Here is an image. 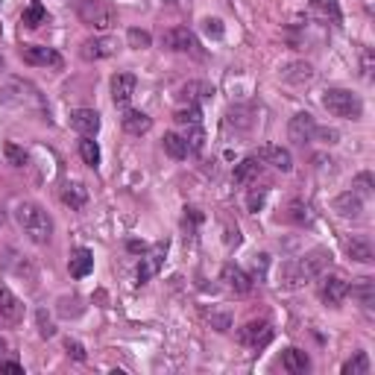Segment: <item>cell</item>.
I'll return each mask as SVG.
<instances>
[{"label":"cell","mask_w":375,"mask_h":375,"mask_svg":"<svg viewBox=\"0 0 375 375\" xmlns=\"http://www.w3.org/2000/svg\"><path fill=\"white\" fill-rule=\"evenodd\" d=\"M326 261H328V253H326V249H314V253L296 258V261H290V264L281 267V285L290 287V290L302 287L305 281L317 279V276L322 273Z\"/></svg>","instance_id":"obj_1"},{"label":"cell","mask_w":375,"mask_h":375,"mask_svg":"<svg viewBox=\"0 0 375 375\" xmlns=\"http://www.w3.org/2000/svg\"><path fill=\"white\" fill-rule=\"evenodd\" d=\"M15 217H18V226L24 229V235L33 244H47L53 237V220H50V214L38 203H21L15 208Z\"/></svg>","instance_id":"obj_2"},{"label":"cell","mask_w":375,"mask_h":375,"mask_svg":"<svg viewBox=\"0 0 375 375\" xmlns=\"http://www.w3.org/2000/svg\"><path fill=\"white\" fill-rule=\"evenodd\" d=\"M77 18L97 33H106L118 24V9L109 0H77Z\"/></svg>","instance_id":"obj_3"},{"label":"cell","mask_w":375,"mask_h":375,"mask_svg":"<svg viewBox=\"0 0 375 375\" xmlns=\"http://www.w3.org/2000/svg\"><path fill=\"white\" fill-rule=\"evenodd\" d=\"M322 106L335 118H346V120H358L363 114V103L355 91L349 88H328L322 94Z\"/></svg>","instance_id":"obj_4"},{"label":"cell","mask_w":375,"mask_h":375,"mask_svg":"<svg viewBox=\"0 0 375 375\" xmlns=\"http://www.w3.org/2000/svg\"><path fill=\"white\" fill-rule=\"evenodd\" d=\"M237 340H241L244 346L261 349V346H267V343L273 340V326H270L267 320H253V322H246V326L237 331Z\"/></svg>","instance_id":"obj_5"},{"label":"cell","mask_w":375,"mask_h":375,"mask_svg":"<svg viewBox=\"0 0 375 375\" xmlns=\"http://www.w3.org/2000/svg\"><path fill=\"white\" fill-rule=\"evenodd\" d=\"M79 53H82V59H88V62L109 59V56L118 53V38H112V36H94L88 41H82Z\"/></svg>","instance_id":"obj_6"},{"label":"cell","mask_w":375,"mask_h":375,"mask_svg":"<svg viewBox=\"0 0 375 375\" xmlns=\"http://www.w3.org/2000/svg\"><path fill=\"white\" fill-rule=\"evenodd\" d=\"M21 59L33 68H59L62 56L56 53L53 47H41V44H24L21 47Z\"/></svg>","instance_id":"obj_7"},{"label":"cell","mask_w":375,"mask_h":375,"mask_svg":"<svg viewBox=\"0 0 375 375\" xmlns=\"http://www.w3.org/2000/svg\"><path fill=\"white\" fill-rule=\"evenodd\" d=\"M346 296H349V281L346 279H343V276H322V281H320V299L326 302V305L337 308Z\"/></svg>","instance_id":"obj_8"},{"label":"cell","mask_w":375,"mask_h":375,"mask_svg":"<svg viewBox=\"0 0 375 375\" xmlns=\"http://www.w3.org/2000/svg\"><path fill=\"white\" fill-rule=\"evenodd\" d=\"M258 161L270 164V168H276L281 173H290L294 170V155H290V150L285 147H276V144H264V147H258Z\"/></svg>","instance_id":"obj_9"},{"label":"cell","mask_w":375,"mask_h":375,"mask_svg":"<svg viewBox=\"0 0 375 375\" xmlns=\"http://www.w3.org/2000/svg\"><path fill=\"white\" fill-rule=\"evenodd\" d=\"M161 44L168 47V50H173V53H194L196 47V38H194V33L188 27H173V29H168V33L161 36Z\"/></svg>","instance_id":"obj_10"},{"label":"cell","mask_w":375,"mask_h":375,"mask_svg":"<svg viewBox=\"0 0 375 375\" xmlns=\"http://www.w3.org/2000/svg\"><path fill=\"white\" fill-rule=\"evenodd\" d=\"M314 129H317L314 118H311L308 112H299V114H294V118H290V123H287V138L302 147V144L314 141Z\"/></svg>","instance_id":"obj_11"},{"label":"cell","mask_w":375,"mask_h":375,"mask_svg":"<svg viewBox=\"0 0 375 375\" xmlns=\"http://www.w3.org/2000/svg\"><path fill=\"white\" fill-rule=\"evenodd\" d=\"M164 253H168V244H159L153 249V253H144L138 270H135V276H138V285H147V281L161 270V261H164Z\"/></svg>","instance_id":"obj_12"},{"label":"cell","mask_w":375,"mask_h":375,"mask_svg":"<svg viewBox=\"0 0 375 375\" xmlns=\"http://www.w3.org/2000/svg\"><path fill=\"white\" fill-rule=\"evenodd\" d=\"M220 281L223 285L229 287V290H235V294H249V290H253V276H246L241 267L237 264H223V270H220Z\"/></svg>","instance_id":"obj_13"},{"label":"cell","mask_w":375,"mask_h":375,"mask_svg":"<svg viewBox=\"0 0 375 375\" xmlns=\"http://www.w3.org/2000/svg\"><path fill=\"white\" fill-rule=\"evenodd\" d=\"M70 129H77L86 138H94L100 132V114L94 109H74L70 112Z\"/></svg>","instance_id":"obj_14"},{"label":"cell","mask_w":375,"mask_h":375,"mask_svg":"<svg viewBox=\"0 0 375 375\" xmlns=\"http://www.w3.org/2000/svg\"><path fill=\"white\" fill-rule=\"evenodd\" d=\"M135 86H138V79L135 74H114L112 77V100L114 106H127L135 94Z\"/></svg>","instance_id":"obj_15"},{"label":"cell","mask_w":375,"mask_h":375,"mask_svg":"<svg viewBox=\"0 0 375 375\" xmlns=\"http://www.w3.org/2000/svg\"><path fill=\"white\" fill-rule=\"evenodd\" d=\"M335 211L340 217H346V220H358L361 211H363V200L358 191H343L337 200H335Z\"/></svg>","instance_id":"obj_16"},{"label":"cell","mask_w":375,"mask_h":375,"mask_svg":"<svg viewBox=\"0 0 375 375\" xmlns=\"http://www.w3.org/2000/svg\"><path fill=\"white\" fill-rule=\"evenodd\" d=\"M68 270L74 279H86L91 270H94V253L86 246H77L74 253H70V261H68Z\"/></svg>","instance_id":"obj_17"},{"label":"cell","mask_w":375,"mask_h":375,"mask_svg":"<svg viewBox=\"0 0 375 375\" xmlns=\"http://www.w3.org/2000/svg\"><path fill=\"white\" fill-rule=\"evenodd\" d=\"M120 123H123V129H127L129 135H147L153 129V118H150V114H144V112H138V109L123 112Z\"/></svg>","instance_id":"obj_18"},{"label":"cell","mask_w":375,"mask_h":375,"mask_svg":"<svg viewBox=\"0 0 375 375\" xmlns=\"http://www.w3.org/2000/svg\"><path fill=\"white\" fill-rule=\"evenodd\" d=\"M0 317L9 320V322H18L21 317H24V305H21V299L3 285H0Z\"/></svg>","instance_id":"obj_19"},{"label":"cell","mask_w":375,"mask_h":375,"mask_svg":"<svg viewBox=\"0 0 375 375\" xmlns=\"http://www.w3.org/2000/svg\"><path fill=\"white\" fill-rule=\"evenodd\" d=\"M281 367H285L290 375H305L311 370V358L302 349L290 346V349H285V355H281Z\"/></svg>","instance_id":"obj_20"},{"label":"cell","mask_w":375,"mask_h":375,"mask_svg":"<svg viewBox=\"0 0 375 375\" xmlns=\"http://www.w3.org/2000/svg\"><path fill=\"white\" fill-rule=\"evenodd\" d=\"M281 79L290 82V86H308V82L314 79V68H311L308 62H294V65H287L281 70Z\"/></svg>","instance_id":"obj_21"},{"label":"cell","mask_w":375,"mask_h":375,"mask_svg":"<svg viewBox=\"0 0 375 375\" xmlns=\"http://www.w3.org/2000/svg\"><path fill=\"white\" fill-rule=\"evenodd\" d=\"M62 203L70 205L74 211L86 208V203H88V188L82 185V182H68V185H65V191H62Z\"/></svg>","instance_id":"obj_22"},{"label":"cell","mask_w":375,"mask_h":375,"mask_svg":"<svg viewBox=\"0 0 375 375\" xmlns=\"http://www.w3.org/2000/svg\"><path fill=\"white\" fill-rule=\"evenodd\" d=\"M211 94H214V88L208 86V82H200V79H194V82H188V86H182V97L188 103H194V106H200V103L211 100Z\"/></svg>","instance_id":"obj_23"},{"label":"cell","mask_w":375,"mask_h":375,"mask_svg":"<svg viewBox=\"0 0 375 375\" xmlns=\"http://www.w3.org/2000/svg\"><path fill=\"white\" fill-rule=\"evenodd\" d=\"M349 294H352V296H355V299L361 302V305H363V308H367V311H370V308L375 305V281H372V279H361V281H358V285H355V287H352V285H349Z\"/></svg>","instance_id":"obj_24"},{"label":"cell","mask_w":375,"mask_h":375,"mask_svg":"<svg viewBox=\"0 0 375 375\" xmlns=\"http://www.w3.org/2000/svg\"><path fill=\"white\" fill-rule=\"evenodd\" d=\"M47 21V9L38 3V0H33L27 9H24V15H21V24L24 27H29V29H36V27H41Z\"/></svg>","instance_id":"obj_25"},{"label":"cell","mask_w":375,"mask_h":375,"mask_svg":"<svg viewBox=\"0 0 375 375\" xmlns=\"http://www.w3.org/2000/svg\"><path fill=\"white\" fill-rule=\"evenodd\" d=\"M258 170H261V164H258V159L255 155H249V159H244L241 164L235 168V173H232V179L237 182V185H246L253 176H258Z\"/></svg>","instance_id":"obj_26"},{"label":"cell","mask_w":375,"mask_h":375,"mask_svg":"<svg viewBox=\"0 0 375 375\" xmlns=\"http://www.w3.org/2000/svg\"><path fill=\"white\" fill-rule=\"evenodd\" d=\"M346 253H349L352 261H361V264L372 261V246L367 241H361V237H352V241L346 244Z\"/></svg>","instance_id":"obj_27"},{"label":"cell","mask_w":375,"mask_h":375,"mask_svg":"<svg viewBox=\"0 0 375 375\" xmlns=\"http://www.w3.org/2000/svg\"><path fill=\"white\" fill-rule=\"evenodd\" d=\"M164 153H168L170 159L182 161L185 155H188V144H185L182 135H176V132H168V135H164Z\"/></svg>","instance_id":"obj_28"},{"label":"cell","mask_w":375,"mask_h":375,"mask_svg":"<svg viewBox=\"0 0 375 375\" xmlns=\"http://www.w3.org/2000/svg\"><path fill=\"white\" fill-rule=\"evenodd\" d=\"M173 120L179 123V127H194V123H203V112H200V106H185V109H176L173 112Z\"/></svg>","instance_id":"obj_29"},{"label":"cell","mask_w":375,"mask_h":375,"mask_svg":"<svg viewBox=\"0 0 375 375\" xmlns=\"http://www.w3.org/2000/svg\"><path fill=\"white\" fill-rule=\"evenodd\" d=\"M79 155H82V161H86L88 168H97V164H100V147H97V141H91V138H86V135H82Z\"/></svg>","instance_id":"obj_30"},{"label":"cell","mask_w":375,"mask_h":375,"mask_svg":"<svg viewBox=\"0 0 375 375\" xmlns=\"http://www.w3.org/2000/svg\"><path fill=\"white\" fill-rule=\"evenodd\" d=\"M185 144H188V153H200V150L205 147L203 123H194V127H188V132H185Z\"/></svg>","instance_id":"obj_31"},{"label":"cell","mask_w":375,"mask_h":375,"mask_svg":"<svg viewBox=\"0 0 375 375\" xmlns=\"http://www.w3.org/2000/svg\"><path fill=\"white\" fill-rule=\"evenodd\" d=\"M370 372V358L367 352H358L355 358H349L343 363V375H367Z\"/></svg>","instance_id":"obj_32"},{"label":"cell","mask_w":375,"mask_h":375,"mask_svg":"<svg viewBox=\"0 0 375 375\" xmlns=\"http://www.w3.org/2000/svg\"><path fill=\"white\" fill-rule=\"evenodd\" d=\"M127 41H129V47H135V50H147L150 44H153V36L147 33V29H129L127 33Z\"/></svg>","instance_id":"obj_33"},{"label":"cell","mask_w":375,"mask_h":375,"mask_svg":"<svg viewBox=\"0 0 375 375\" xmlns=\"http://www.w3.org/2000/svg\"><path fill=\"white\" fill-rule=\"evenodd\" d=\"M285 217H287L290 223H299V226H302V223H308V205H305V203H299V200H294V203L287 205Z\"/></svg>","instance_id":"obj_34"},{"label":"cell","mask_w":375,"mask_h":375,"mask_svg":"<svg viewBox=\"0 0 375 375\" xmlns=\"http://www.w3.org/2000/svg\"><path fill=\"white\" fill-rule=\"evenodd\" d=\"M3 153H6V159H9V164H15V168H27V161H29V155L18 147V144H12L9 141L6 147H3Z\"/></svg>","instance_id":"obj_35"},{"label":"cell","mask_w":375,"mask_h":375,"mask_svg":"<svg viewBox=\"0 0 375 375\" xmlns=\"http://www.w3.org/2000/svg\"><path fill=\"white\" fill-rule=\"evenodd\" d=\"M311 6L317 9V12L322 18H340V6H337V0H311Z\"/></svg>","instance_id":"obj_36"},{"label":"cell","mask_w":375,"mask_h":375,"mask_svg":"<svg viewBox=\"0 0 375 375\" xmlns=\"http://www.w3.org/2000/svg\"><path fill=\"white\" fill-rule=\"evenodd\" d=\"M264 203H267V188H253L246 196V208L249 211H261Z\"/></svg>","instance_id":"obj_37"},{"label":"cell","mask_w":375,"mask_h":375,"mask_svg":"<svg viewBox=\"0 0 375 375\" xmlns=\"http://www.w3.org/2000/svg\"><path fill=\"white\" fill-rule=\"evenodd\" d=\"M36 320H38V335H41V337H53V335H56V326H53V320L47 317L44 308H41L38 314H36Z\"/></svg>","instance_id":"obj_38"},{"label":"cell","mask_w":375,"mask_h":375,"mask_svg":"<svg viewBox=\"0 0 375 375\" xmlns=\"http://www.w3.org/2000/svg\"><path fill=\"white\" fill-rule=\"evenodd\" d=\"M267 267H270V255H255V264H253V281H264L267 279Z\"/></svg>","instance_id":"obj_39"},{"label":"cell","mask_w":375,"mask_h":375,"mask_svg":"<svg viewBox=\"0 0 375 375\" xmlns=\"http://www.w3.org/2000/svg\"><path fill=\"white\" fill-rule=\"evenodd\" d=\"M203 29H205V33L211 36V38H223V21H220V18H205V21H203Z\"/></svg>","instance_id":"obj_40"},{"label":"cell","mask_w":375,"mask_h":375,"mask_svg":"<svg viewBox=\"0 0 375 375\" xmlns=\"http://www.w3.org/2000/svg\"><path fill=\"white\" fill-rule=\"evenodd\" d=\"M65 352H68V355L70 358H74V361H86V346H82V343L79 340H65Z\"/></svg>","instance_id":"obj_41"},{"label":"cell","mask_w":375,"mask_h":375,"mask_svg":"<svg viewBox=\"0 0 375 375\" xmlns=\"http://www.w3.org/2000/svg\"><path fill=\"white\" fill-rule=\"evenodd\" d=\"M314 138H320L322 144H337V138H340V132L337 129H314Z\"/></svg>","instance_id":"obj_42"},{"label":"cell","mask_w":375,"mask_h":375,"mask_svg":"<svg viewBox=\"0 0 375 375\" xmlns=\"http://www.w3.org/2000/svg\"><path fill=\"white\" fill-rule=\"evenodd\" d=\"M0 372H12V375H24V367L18 361H0Z\"/></svg>","instance_id":"obj_43"},{"label":"cell","mask_w":375,"mask_h":375,"mask_svg":"<svg viewBox=\"0 0 375 375\" xmlns=\"http://www.w3.org/2000/svg\"><path fill=\"white\" fill-rule=\"evenodd\" d=\"M226 244H229V246H232V244H235V246L241 244V232H237V226H235V229L226 226Z\"/></svg>","instance_id":"obj_44"},{"label":"cell","mask_w":375,"mask_h":375,"mask_svg":"<svg viewBox=\"0 0 375 375\" xmlns=\"http://www.w3.org/2000/svg\"><path fill=\"white\" fill-rule=\"evenodd\" d=\"M358 185H361V191H370L372 176H370V173H361V176H358Z\"/></svg>","instance_id":"obj_45"},{"label":"cell","mask_w":375,"mask_h":375,"mask_svg":"<svg viewBox=\"0 0 375 375\" xmlns=\"http://www.w3.org/2000/svg\"><path fill=\"white\" fill-rule=\"evenodd\" d=\"M127 246H129V253H141V255L147 253V246H144V244H138V241H129Z\"/></svg>","instance_id":"obj_46"},{"label":"cell","mask_w":375,"mask_h":375,"mask_svg":"<svg viewBox=\"0 0 375 375\" xmlns=\"http://www.w3.org/2000/svg\"><path fill=\"white\" fill-rule=\"evenodd\" d=\"M3 352H6V340L0 337V355H3Z\"/></svg>","instance_id":"obj_47"},{"label":"cell","mask_w":375,"mask_h":375,"mask_svg":"<svg viewBox=\"0 0 375 375\" xmlns=\"http://www.w3.org/2000/svg\"><path fill=\"white\" fill-rule=\"evenodd\" d=\"M3 65H6V59H3V53H0V70H3Z\"/></svg>","instance_id":"obj_48"},{"label":"cell","mask_w":375,"mask_h":375,"mask_svg":"<svg viewBox=\"0 0 375 375\" xmlns=\"http://www.w3.org/2000/svg\"><path fill=\"white\" fill-rule=\"evenodd\" d=\"M168 3H176V0H168Z\"/></svg>","instance_id":"obj_49"}]
</instances>
